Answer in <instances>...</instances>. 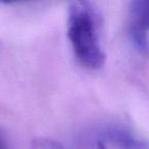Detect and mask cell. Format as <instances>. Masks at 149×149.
<instances>
[{
	"mask_svg": "<svg viewBox=\"0 0 149 149\" xmlns=\"http://www.w3.org/2000/svg\"><path fill=\"white\" fill-rule=\"evenodd\" d=\"M102 17L89 1H72L68 10V38L78 61L89 70L105 63L102 46Z\"/></svg>",
	"mask_w": 149,
	"mask_h": 149,
	"instance_id": "cell-1",
	"label": "cell"
},
{
	"mask_svg": "<svg viewBox=\"0 0 149 149\" xmlns=\"http://www.w3.org/2000/svg\"><path fill=\"white\" fill-rule=\"evenodd\" d=\"M129 33L135 47L149 55V1H133L129 8Z\"/></svg>",
	"mask_w": 149,
	"mask_h": 149,
	"instance_id": "cell-2",
	"label": "cell"
},
{
	"mask_svg": "<svg viewBox=\"0 0 149 149\" xmlns=\"http://www.w3.org/2000/svg\"><path fill=\"white\" fill-rule=\"evenodd\" d=\"M101 137L103 140L99 141H107L118 149H149V141L123 127H109L101 133Z\"/></svg>",
	"mask_w": 149,
	"mask_h": 149,
	"instance_id": "cell-3",
	"label": "cell"
},
{
	"mask_svg": "<svg viewBox=\"0 0 149 149\" xmlns=\"http://www.w3.org/2000/svg\"><path fill=\"white\" fill-rule=\"evenodd\" d=\"M31 149H68L58 141L47 137H39L32 141Z\"/></svg>",
	"mask_w": 149,
	"mask_h": 149,
	"instance_id": "cell-4",
	"label": "cell"
},
{
	"mask_svg": "<svg viewBox=\"0 0 149 149\" xmlns=\"http://www.w3.org/2000/svg\"><path fill=\"white\" fill-rule=\"evenodd\" d=\"M0 149H8V144H7L6 138L1 133V131H0Z\"/></svg>",
	"mask_w": 149,
	"mask_h": 149,
	"instance_id": "cell-5",
	"label": "cell"
},
{
	"mask_svg": "<svg viewBox=\"0 0 149 149\" xmlns=\"http://www.w3.org/2000/svg\"><path fill=\"white\" fill-rule=\"evenodd\" d=\"M96 149H107V148H106V145L104 144L103 142H101V141H98L97 145H96Z\"/></svg>",
	"mask_w": 149,
	"mask_h": 149,
	"instance_id": "cell-6",
	"label": "cell"
}]
</instances>
